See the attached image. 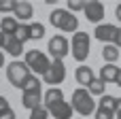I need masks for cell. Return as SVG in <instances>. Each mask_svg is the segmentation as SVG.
<instances>
[{
	"mask_svg": "<svg viewBox=\"0 0 121 119\" xmlns=\"http://www.w3.org/2000/svg\"><path fill=\"white\" fill-rule=\"evenodd\" d=\"M49 23L62 32H68V34L79 32V17H74L68 9H53L49 15Z\"/></svg>",
	"mask_w": 121,
	"mask_h": 119,
	"instance_id": "1",
	"label": "cell"
},
{
	"mask_svg": "<svg viewBox=\"0 0 121 119\" xmlns=\"http://www.w3.org/2000/svg\"><path fill=\"white\" fill-rule=\"evenodd\" d=\"M70 106H72V111L74 113H79L81 117H87V115H91V113H96V100H94V96L87 92V89H74L72 92V98H70Z\"/></svg>",
	"mask_w": 121,
	"mask_h": 119,
	"instance_id": "2",
	"label": "cell"
},
{
	"mask_svg": "<svg viewBox=\"0 0 121 119\" xmlns=\"http://www.w3.org/2000/svg\"><path fill=\"white\" fill-rule=\"evenodd\" d=\"M89 47H91V40H89V34L87 32H77L72 34L70 38V55L77 60V62H85L87 55H89Z\"/></svg>",
	"mask_w": 121,
	"mask_h": 119,
	"instance_id": "3",
	"label": "cell"
},
{
	"mask_svg": "<svg viewBox=\"0 0 121 119\" xmlns=\"http://www.w3.org/2000/svg\"><path fill=\"white\" fill-rule=\"evenodd\" d=\"M30 75H32V70L28 68V64H26V62L13 60V62L6 66V79H9V83H11L13 87H17V89L23 85V81H26Z\"/></svg>",
	"mask_w": 121,
	"mask_h": 119,
	"instance_id": "4",
	"label": "cell"
},
{
	"mask_svg": "<svg viewBox=\"0 0 121 119\" xmlns=\"http://www.w3.org/2000/svg\"><path fill=\"white\" fill-rule=\"evenodd\" d=\"M23 62L28 64V68L32 70V75H45L49 70V66H51V60L43 51H38V49L26 51V60Z\"/></svg>",
	"mask_w": 121,
	"mask_h": 119,
	"instance_id": "5",
	"label": "cell"
},
{
	"mask_svg": "<svg viewBox=\"0 0 121 119\" xmlns=\"http://www.w3.org/2000/svg\"><path fill=\"white\" fill-rule=\"evenodd\" d=\"M47 51L51 53L53 60H64V57L70 53V43H68L66 36L55 34L53 38H49V43H47Z\"/></svg>",
	"mask_w": 121,
	"mask_h": 119,
	"instance_id": "6",
	"label": "cell"
},
{
	"mask_svg": "<svg viewBox=\"0 0 121 119\" xmlns=\"http://www.w3.org/2000/svg\"><path fill=\"white\" fill-rule=\"evenodd\" d=\"M64 79H66V64H64V60H53L49 70L43 75V81L53 87V85H60Z\"/></svg>",
	"mask_w": 121,
	"mask_h": 119,
	"instance_id": "7",
	"label": "cell"
},
{
	"mask_svg": "<svg viewBox=\"0 0 121 119\" xmlns=\"http://www.w3.org/2000/svg\"><path fill=\"white\" fill-rule=\"evenodd\" d=\"M83 13H85L87 21H91V23L100 26V21L104 19V4H102L100 0H89V2L85 4Z\"/></svg>",
	"mask_w": 121,
	"mask_h": 119,
	"instance_id": "8",
	"label": "cell"
},
{
	"mask_svg": "<svg viewBox=\"0 0 121 119\" xmlns=\"http://www.w3.org/2000/svg\"><path fill=\"white\" fill-rule=\"evenodd\" d=\"M43 87H32L28 92L21 94V104L28 109V111H34L36 106H43Z\"/></svg>",
	"mask_w": 121,
	"mask_h": 119,
	"instance_id": "9",
	"label": "cell"
},
{
	"mask_svg": "<svg viewBox=\"0 0 121 119\" xmlns=\"http://www.w3.org/2000/svg\"><path fill=\"white\" fill-rule=\"evenodd\" d=\"M115 32H117V26H113V23H100V26H96L94 36H96L100 43H104V45H113Z\"/></svg>",
	"mask_w": 121,
	"mask_h": 119,
	"instance_id": "10",
	"label": "cell"
},
{
	"mask_svg": "<svg viewBox=\"0 0 121 119\" xmlns=\"http://www.w3.org/2000/svg\"><path fill=\"white\" fill-rule=\"evenodd\" d=\"M47 111H49V115H53V119H72V106H70V102H66V100H62V102H55V104H51V106H45Z\"/></svg>",
	"mask_w": 121,
	"mask_h": 119,
	"instance_id": "11",
	"label": "cell"
},
{
	"mask_svg": "<svg viewBox=\"0 0 121 119\" xmlns=\"http://www.w3.org/2000/svg\"><path fill=\"white\" fill-rule=\"evenodd\" d=\"M74 79H77V83L79 85H89L94 79H96V75H94V70L89 68V66H85V64H81L77 70H74Z\"/></svg>",
	"mask_w": 121,
	"mask_h": 119,
	"instance_id": "12",
	"label": "cell"
},
{
	"mask_svg": "<svg viewBox=\"0 0 121 119\" xmlns=\"http://www.w3.org/2000/svg\"><path fill=\"white\" fill-rule=\"evenodd\" d=\"M32 15H34V6H32L30 2H19L17 9L13 11V17H15L17 21H30Z\"/></svg>",
	"mask_w": 121,
	"mask_h": 119,
	"instance_id": "13",
	"label": "cell"
},
{
	"mask_svg": "<svg viewBox=\"0 0 121 119\" xmlns=\"http://www.w3.org/2000/svg\"><path fill=\"white\" fill-rule=\"evenodd\" d=\"M119 72H121L119 66H115V64H104V66L100 68V79H102L104 83H115L117 77H119Z\"/></svg>",
	"mask_w": 121,
	"mask_h": 119,
	"instance_id": "14",
	"label": "cell"
},
{
	"mask_svg": "<svg viewBox=\"0 0 121 119\" xmlns=\"http://www.w3.org/2000/svg\"><path fill=\"white\" fill-rule=\"evenodd\" d=\"M4 51H9L13 57H19V55L23 53V43H19L15 34H13V36H6V40H4Z\"/></svg>",
	"mask_w": 121,
	"mask_h": 119,
	"instance_id": "15",
	"label": "cell"
},
{
	"mask_svg": "<svg viewBox=\"0 0 121 119\" xmlns=\"http://www.w3.org/2000/svg\"><path fill=\"white\" fill-rule=\"evenodd\" d=\"M0 32L4 34V36H13L15 32H17V28H19V21L15 19V17H2L0 19Z\"/></svg>",
	"mask_w": 121,
	"mask_h": 119,
	"instance_id": "16",
	"label": "cell"
},
{
	"mask_svg": "<svg viewBox=\"0 0 121 119\" xmlns=\"http://www.w3.org/2000/svg\"><path fill=\"white\" fill-rule=\"evenodd\" d=\"M121 51L115 47V45H104L102 47V60L106 62V64H115L117 60H119Z\"/></svg>",
	"mask_w": 121,
	"mask_h": 119,
	"instance_id": "17",
	"label": "cell"
},
{
	"mask_svg": "<svg viewBox=\"0 0 121 119\" xmlns=\"http://www.w3.org/2000/svg\"><path fill=\"white\" fill-rule=\"evenodd\" d=\"M104 87H106V83H104L100 77H96V79L87 85V92H89L91 96H100V98H102V96H104Z\"/></svg>",
	"mask_w": 121,
	"mask_h": 119,
	"instance_id": "18",
	"label": "cell"
},
{
	"mask_svg": "<svg viewBox=\"0 0 121 119\" xmlns=\"http://www.w3.org/2000/svg\"><path fill=\"white\" fill-rule=\"evenodd\" d=\"M45 36V26L43 23H30V40H40Z\"/></svg>",
	"mask_w": 121,
	"mask_h": 119,
	"instance_id": "19",
	"label": "cell"
},
{
	"mask_svg": "<svg viewBox=\"0 0 121 119\" xmlns=\"http://www.w3.org/2000/svg\"><path fill=\"white\" fill-rule=\"evenodd\" d=\"M94 115H96V119H115V111H113V109H108V106L98 104Z\"/></svg>",
	"mask_w": 121,
	"mask_h": 119,
	"instance_id": "20",
	"label": "cell"
},
{
	"mask_svg": "<svg viewBox=\"0 0 121 119\" xmlns=\"http://www.w3.org/2000/svg\"><path fill=\"white\" fill-rule=\"evenodd\" d=\"M15 36H17V40H19V43L30 40V23H19V28H17V32H15Z\"/></svg>",
	"mask_w": 121,
	"mask_h": 119,
	"instance_id": "21",
	"label": "cell"
},
{
	"mask_svg": "<svg viewBox=\"0 0 121 119\" xmlns=\"http://www.w3.org/2000/svg\"><path fill=\"white\" fill-rule=\"evenodd\" d=\"M32 87H40V79L36 77V75H30L26 81H23V85L19 87L21 92H28V89H32Z\"/></svg>",
	"mask_w": 121,
	"mask_h": 119,
	"instance_id": "22",
	"label": "cell"
},
{
	"mask_svg": "<svg viewBox=\"0 0 121 119\" xmlns=\"http://www.w3.org/2000/svg\"><path fill=\"white\" fill-rule=\"evenodd\" d=\"M17 0H0V13H13L17 9Z\"/></svg>",
	"mask_w": 121,
	"mask_h": 119,
	"instance_id": "23",
	"label": "cell"
},
{
	"mask_svg": "<svg viewBox=\"0 0 121 119\" xmlns=\"http://www.w3.org/2000/svg\"><path fill=\"white\" fill-rule=\"evenodd\" d=\"M30 119H49V111L45 106H36L34 111H30Z\"/></svg>",
	"mask_w": 121,
	"mask_h": 119,
	"instance_id": "24",
	"label": "cell"
},
{
	"mask_svg": "<svg viewBox=\"0 0 121 119\" xmlns=\"http://www.w3.org/2000/svg\"><path fill=\"white\" fill-rule=\"evenodd\" d=\"M85 4H87L85 0H68V11L74 15L77 11H83V9H85Z\"/></svg>",
	"mask_w": 121,
	"mask_h": 119,
	"instance_id": "25",
	"label": "cell"
},
{
	"mask_svg": "<svg viewBox=\"0 0 121 119\" xmlns=\"http://www.w3.org/2000/svg\"><path fill=\"white\" fill-rule=\"evenodd\" d=\"M0 119H17V115H15V111H13V109H6V111H2V113H0Z\"/></svg>",
	"mask_w": 121,
	"mask_h": 119,
	"instance_id": "26",
	"label": "cell"
},
{
	"mask_svg": "<svg viewBox=\"0 0 121 119\" xmlns=\"http://www.w3.org/2000/svg\"><path fill=\"white\" fill-rule=\"evenodd\" d=\"M113 45L121 49V28H117V32H115V40H113Z\"/></svg>",
	"mask_w": 121,
	"mask_h": 119,
	"instance_id": "27",
	"label": "cell"
},
{
	"mask_svg": "<svg viewBox=\"0 0 121 119\" xmlns=\"http://www.w3.org/2000/svg\"><path fill=\"white\" fill-rule=\"evenodd\" d=\"M6 109H11V106H9V100H6L4 96H0V113L6 111Z\"/></svg>",
	"mask_w": 121,
	"mask_h": 119,
	"instance_id": "28",
	"label": "cell"
},
{
	"mask_svg": "<svg viewBox=\"0 0 121 119\" xmlns=\"http://www.w3.org/2000/svg\"><path fill=\"white\" fill-rule=\"evenodd\" d=\"M115 119H121V98H117V109H115Z\"/></svg>",
	"mask_w": 121,
	"mask_h": 119,
	"instance_id": "29",
	"label": "cell"
},
{
	"mask_svg": "<svg viewBox=\"0 0 121 119\" xmlns=\"http://www.w3.org/2000/svg\"><path fill=\"white\" fill-rule=\"evenodd\" d=\"M115 17L121 21V4H117V6H115Z\"/></svg>",
	"mask_w": 121,
	"mask_h": 119,
	"instance_id": "30",
	"label": "cell"
},
{
	"mask_svg": "<svg viewBox=\"0 0 121 119\" xmlns=\"http://www.w3.org/2000/svg\"><path fill=\"white\" fill-rule=\"evenodd\" d=\"M4 40H6V36L0 32V49H4Z\"/></svg>",
	"mask_w": 121,
	"mask_h": 119,
	"instance_id": "31",
	"label": "cell"
},
{
	"mask_svg": "<svg viewBox=\"0 0 121 119\" xmlns=\"http://www.w3.org/2000/svg\"><path fill=\"white\" fill-rule=\"evenodd\" d=\"M2 66H4V53L0 51V68H2Z\"/></svg>",
	"mask_w": 121,
	"mask_h": 119,
	"instance_id": "32",
	"label": "cell"
},
{
	"mask_svg": "<svg viewBox=\"0 0 121 119\" xmlns=\"http://www.w3.org/2000/svg\"><path fill=\"white\" fill-rule=\"evenodd\" d=\"M115 85H117V87H121V72H119V77H117V81H115Z\"/></svg>",
	"mask_w": 121,
	"mask_h": 119,
	"instance_id": "33",
	"label": "cell"
}]
</instances>
